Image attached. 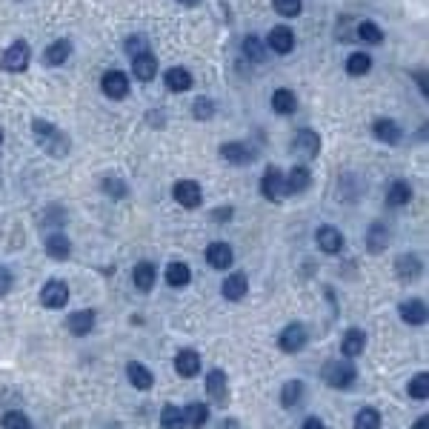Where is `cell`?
<instances>
[{
  "mask_svg": "<svg viewBox=\"0 0 429 429\" xmlns=\"http://www.w3.org/2000/svg\"><path fill=\"white\" fill-rule=\"evenodd\" d=\"M366 350V335L364 329H347V335H343V343H340V352L347 358H358L364 355Z\"/></svg>",
  "mask_w": 429,
  "mask_h": 429,
  "instance_id": "603a6c76",
  "label": "cell"
},
{
  "mask_svg": "<svg viewBox=\"0 0 429 429\" xmlns=\"http://www.w3.org/2000/svg\"><path fill=\"white\" fill-rule=\"evenodd\" d=\"M69 55H72V43L66 37H60V40H55V43H49V46H46L43 60H46L49 66H60V63L69 60Z\"/></svg>",
  "mask_w": 429,
  "mask_h": 429,
  "instance_id": "f546056e",
  "label": "cell"
},
{
  "mask_svg": "<svg viewBox=\"0 0 429 429\" xmlns=\"http://www.w3.org/2000/svg\"><path fill=\"white\" fill-rule=\"evenodd\" d=\"M103 192L109 195V198H115V200H120V198H126L129 195V189H126V184L120 181V178H103Z\"/></svg>",
  "mask_w": 429,
  "mask_h": 429,
  "instance_id": "b9f144b4",
  "label": "cell"
},
{
  "mask_svg": "<svg viewBox=\"0 0 429 429\" xmlns=\"http://www.w3.org/2000/svg\"><path fill=\"white\" fill-rule=\"evenodd\" d=\"M160 429H184V412L175 404H166L160 409Z\"/></svg>",
  "mask_w": 429,
  "mask_h": 429,
  "instance_id": "e575fe53",
  "label": "cell"
},
{
  "mask_svg": "<svg viewBox=\"0 0 429 429\" xmlns=\"http://www.w3.org/2000/svg\"><path fill=\"white\" fill-rule=\"evenodd\" d=\"M386 246H390V226L380 224V221H375L366 229V249L372 255H380V252H386Z\"/></svg>",
  "mask_w": 429,
  "mask_h": 429,
  "instance_id": "2e32d148",
  "label": "cell"
},
{
  "mask_svg": "<svg viewBox=\"0 0 429 429\" xmlns=\"http://www.w3.org/2000/svg\"><path fill=\"white\" fill-rule=\"evenodd\" d=\"M321 378L332 390H350V386L358 380V369L352 364V358H332L324 364Z\"/></svg>",
  "mask_w": 429,
  "mask_h": 429,
  "instance_id": "7a4b0ae2",
  "label": "cell"
},
{
  "mask_svg": "<svg viewBox=\"0 0 429 429\" xmlns=\"http://www.w3.org/2000/svg\"><path fill=\"white\" fill-rule=\"evenodd\" d=\"M369 69H372V58L366 52H352L347 58V75L350 77H364Z\"/></svg>",
  "mask_w": 429,
  "mask_h": 429,
  "instance_id": "836d02e7",
  "label": "cell"
},
{
  "mask_svg": "<svg viewBox=\"0 0 429 429\" xmlns=\"http://www.w3.org/2000/svg\"><path fill=\"white\" fill-rule=\"evenodd\" d=\"M181 4H184V6H198L200 0H181Z\"/></svg>",
  "mask_w": 429,
  "mask_h": 429,
  "instance_id": "816d5d0a",
  "label": "cell"
},
{
  "mask_svg": "<svg viewBox=\"0 0 429 429\" xmlns=\"http://www.w3.org/2000/svg\"><path fill=\"white\" fill-rule=\"evenodd\" d=\"M243 55L249 60H264L267 58V49H264V43L257 40L255 34H249V37H243Z\"/></svg>",
  "mask_w": 429,
  "mask_h": 429,
  "instance_id": "ab89813d",
  "label": "cell"
},
{
  "mask_svg": "<svg viewBox=\"0 0 429 429\" xmlns=\"http://www.w3.org/2000/svg\"><path fill=\"white\" fill-rule=\"evenodd\" d=\"M0 426L4 429H32V421L20 412V409H12L4 415V421H0Z\"/></svg>",
  "mask_w": 429,
  "mask_h": 429,
  "instance_id": "60d3db41",
  "label": "cell"
},
{
  "mask_svg": "<svg viewBox=\"0 0 429 429\" xmlns=\"http://www.w3.org/2000/svg\"><path fill=\"white\" fill-rule=\"evenodd\" d=\"M272 109H275L278 115H292V112L297 109L295 92H289V89H275V92H272Z\"/></svg>",
  "mask_w": 429,
  "mask_h": 429,
  "instance_id": "d6a6232c",
  "label": "cell"
},
{
  "mask_svg": "<svg viewBox=\"0 0 429 429\" xmlns=\"http://www.w3.org/2000/svg\"><path fill=\"white\" fill-rule=\"evenodd\" d=\"M206 395H209L212 404L226 406V401H229V380H226V372L212 369V372L206 375Z\"/></svg>",
  "mask_w": 429,
  "mask_h": 429,
  "instance_id": "5b68a950",
  "label": "cell"
},
{
  "mask_svg": "<svg viewBox=\"0 0 429 429\" xmlns=\"http://www.w3.org/2000/svg\"><path fill=\"white\" fill-rule=\"evenodd\" d=\"M212 218L218 221V224H224V221H229V218H232V209H229V206H221V209H214V214H212Z\"/></svg>",
  "mask_w": 429,
  "mask_h": 429,
  "instance_id": "7dc6e473",
  "label": "cell"
},
{
  "mask_svg": "<svg viewBox=\"0 0 429 429\" xmlns=\"http://www.w3.org/2000/svg\"><path fill=\"white\" fill-rule=\"evenodd\" d=\"M295 152H300L304 158H315L321 152V138L318 132H312V129H300V132L295 135Z\"/></svg>",
  "mask_w": 429,
  "mask_h": 429,
  "instance_id": "7402d4cb",
  "label": "cell"
},
{
  "mask_svg": "<svg viewBox=\"0 0 429 429\" xmlns=\"http://www.w3.org/2000/svg\"><path fill=\"white\" fill-rule=\"evenodd\" d=\"M0 143H4V132H0Z\"/></svg>",
  "mask_w": 429,
  "mask_h": 429,
  "instance_id": "f5cc1de1",
  "label": "cell"
},
{
  "mask_svg": "<svg viewBox=\"0 0 429 429\" xmlns=\"http://www.w3.org/2000/svg\"><path fill=\"white\" fill-rule=\"evenodd\" d=\"M358 37L364 43H372V46H378V43H383V29L375 20H361L358 23Z\"/></svg>",
  "mask_w": 429,
  "mask_h": 429,
  "instance_id": "d590c367",
  "label": "cell"
},
{
  "mask_svg": "<svg viewBox=\"0 0 429 429\" xmlns=\"http://www.w3.org/2000/svg\"><path fill=\"white\" fill-rule=\"evenodd\" d=\"M126 375H129V380H132V386L135 390H152V383H155V375L143 366V364H138V361H129L126 364Z\"/></svg>",
  "mask_w": 429,
  "mask_h": 429,
  "instance_id": "cb8c5ba5",
  "label": "cell"
},
{
  "mask_svg": "<svg viewBox=\"0 0 429 429\" xmlns=\"http://www.w3.org/2000/svg\"><path fill=\"white\" fill-rule=\"evenodd\" d=\"M132 75H135L138 80L149 83V80L158 75V58H155L152 52H141V55H135V58H132Z\"/></svg>",
  "mask_w": 429,
  "mask_h": 429,
  "instance_id": "d6986e66",
  "label": "cell"
},
{
  "mask_svg": "<svg viewBox=\"0 0 429 429\" xmlns=\"http://www.w3.org/2000/svg\"><path fill=\"white\" fill-rule=\"evenodd\" d=\"M172 195H175V200L186 209H198L200 200H203V192L195 181H178L175 186H172Z\"/></svg>",
  "mask_w": 429,
  "mask_h": 429,
  "instance_id": "9c48e42d",
  "label": "cell"
},
{
  "mask_svg": "<svg viewBox=\"0 0 429 429\" xmlns=\"http://www.w3.org/2000/svg\"><path fill=\"white\" fill-rule=\"evenodd\" d=\"M12 283H15L12 272H9L6 267H0V297H4V295H9V292H12Z\"/></svg>",
  "mask_w": 429,
  "mask_h": 429,
  "instance_id": "bcb514c9",
  "label": "cell"
},
{
  "mask_svg": "<svg viewBox=\"0 0 429 429\" xmlns=\"http://www.w3.org/2000/svg\"><path fill=\"white\" fill-rule=\"evenodd\" d=\"M261 195L267 200H283L286 198V184H283V172L278 166H269L261 178Z\"/></svg>",
  "mask_w": 429,
  "mask_h": 429,
  "instance_id": "52a82bcc",
  "label": "cell"
},
{
  "mask_svg": "<svg viewBox=\"0 0 429 429\" xmlns=\"http://www.w3.org/2000/svg\"><path fill=\"white\" fill-rule=\"evenodd\" d=\"M132 281H135V289L149 292V289L155 286V281H158V269H155V264H149V261L135 264V269H132Z\"/></svg>",
  "mask_w": 429,
  "mask_h": 429,
  "instance_id": "484cf974",
  "label": "cell"
},
{
  "mask_svg": "<svg viewBox=\"0 0 429 429\" xmlns=\"http://www.w3.org/2000/svg\"><path fill=\"white\" fill-rule=\"evenodd\" d=\"M412 200V186L406 181H392V186L386 189V203L390 206H406Z\"/></svg>",
  "mask_w": 429,
  "mask_h": 429,
  "instance_id": "1f68e13d",
  "label": "cell"
},
{
  "mask_svg": "<svg viewBox=\"0 0 429 429\" xmlns=\"http://www.w3.org/2000/svg\"><path fill=\"white\" fill-rule=\"evenodd\" d=\"M175 372L181 378H195L200 372V355L195 350H181L175 355Z\"/></svg>",
  "mask_w": 429,
  "mask_h": 429,
  "instance_id": "44dd1931",
  "label": "cell"
},
{
  "mask_svg": "<svg viewBox=\"0 0 429 429\" xmlns=\"http://www.w3.org/2000/svg\"><path fill=\"white\" fill-rule=\"evenodd\" d=\"M189 281H192V269H189L184 261H172V264L166 267V283H169L172 289H184Z\"/></svg>",
  "mask_w": 429,
  "mask_h": 429,
  "instance_id": "4dcf8cb0",
  "label": "cell"
},
{
  "mask_svg": "<svg viewBox=\"0 0 429 429\" xmlns=\"http://www.w3.org/2000/svg\"><path fill=\"white\" fill-rule=\"evenodd\" d=\"M398 312H401V321L409 324V326H423L426 324V304L421 297L404 300V304L398 307Z\"/></svg>",
  "mask_w": 429,
  "mask_h": 429,
  "instance_id": "7c38bea8",
  "label": "cell"
},
{
  "mask_svg": "<svg viewBox=\"0 0 429 429\" xmlns=\"http://www.w3.org/2000/svg\"><path fill=\"white\" fill-rule=\"evenodd\" d=\"M315 241H318V246L326 252V255H338L340 249H343V235H340V229H335V226H318V232H315Z\"/></svg>",
  "mask_w": 429,
  "mask_h": 429,
  "instance_id": "5bb4252c",
  "label": "cell"
},
{
  "mask_svg": "<svg viewBox=\"0 0 429 429\" xmlns=\"http://www.w3.org/2000/svg\"><path fill=\"white\" fill-rule=\"evenodd\" d=\"M246 292H249V281H246L243 272H232V275L224 281V286H221V295H224L226 300H243Z\"/></svg>",
  "mask_w": 429,
  "mask_h": 429,
  "instance_id": "ffe728a7",
  "label": "cell"
},
{
  "mask_svg": "<svg viewBox=\"0 0 429 429\" xmlns=\"http://www.w3.org/2000/svg\"><path fill=\"white\" fill-rule=\"evenodd\" d=\"M192 115H195V120H212L214 117V103L209 98H198L195 106H192Z\"/></svg>",
  "mask_w": 429,
  "mask_h": 429,
  "instance_id": "ee69618b",
  "label": "cell"
},
{
  "mask_svg": "<svg viewBox=\"0 0 429 429\" xmlns=\"http://www.w3.org/2000/svg\"><path fill=\"white\" fill-rule=\"evenodd\" d=\"M29 60H32V49H29L26 40H15V43H9L4 52H0V69L15 72V75L18 72H26Z\"/></svg>",
  "mask_w": 429,
  "mask_h": 429,
  "instance_id": "3957f363",
  "label": "cell"
},
{
  "mask_svg": "<svg viewBox=\"0 0 429 429\" xmlns=\"http://www.w3.org/2000/svg\"><path fill=\"white\" fill-rule=\"evenodd\" d=\"M372 135H375L380 143L395 146V143L401 141V126H398L395 120H390V117H378V120L372 123Z\"/></svg>",
  "mask_w": 429,
  "mask_h": 429,
  "instance_id": "9a60e30c",
  "label": "cell"
},
{
  "mask_svg": "<svg viewBox=\"0 0 429 429\" xmlns=\"http://www.w3.org/2000/svg\"><path fill=\"white\" fill-rule=\"evenodd\" d=\"M32 135L37 138V146L46 149L49 155H55V158L69 155V135L60 132V129H58L52 120L34 117V120H32Z\"/></svg>",
  "mask_w": 429,
  "mask_h": 429,
  "instance_id": "6da1fadb",
  "label": "cell"
},
{
  "mask_svg": "<svg viewBox=\"0 0 429 429\" xmlns=\"http://www.w3.org/2000/svg\"><path fill=\"white\" fill-rule=\"evenodd\" d=\"M221 158L229 160V163H235V166H243V163L255 160V149L246 146V143H241V141H229V143L221 146Z\"/></svg>",
  "mask_w": 429,
  "mask_h": 429,
  "instance_id": "4fadbf2b",
  "label": "cell"
},
{
  "mask_svg": "<svg viewBox=\"0 0 429 429\" xmlns=\"http://www.w3.org/2000/svg\"><path fill=\"white\" fill-rule=\"evenodd\" d=\"M209 421V409L203 404H189L186 412H184V423L192 426V429H200L203 423Z\"/></svg>",
  "mask_w": 429,
  "mask_h": 429,
  "instance_id": "8d00e7d4",
  "label": "cell"
},
{
  "mask_svg": "<svg viewBox=\"0 0 429 429\" xmlns=\"http://www.w3.org/2000/svg\"><path fill=\"white\" fill-rule=\"evenodd\" d=\"M355 429H380V412L372 409V406L358 409V415H355Z\"/></svg>",
  "mask_w": 429,
  "mask_h": 429,
  "instance_id": "74e56055",
  "label": "cell"
},
{
  "mask_svg": "<svg viewBox=\"0 0 429 429\" xmlns=\"http://www.w3.org/2000/svg\"><path fill=\"white\" fill-rule=\"evenodd\" d=\"M126 52H129V58H135V55H141V52H149V40H146L143 34L126 37Z\"/></svg>",
  "mask_w": 429,
  "mask_h": 429,
  "instance_id": "f6af8a7d",
  "label": "cell"
},
{
  "mask_svg": "<svg viewBox=\"0 0 429 429\" xmlns=\"http://www.w3.org/2000/svg\"><path fill=\"white\" fill-rule=\"evenodd\" d=\"M232 261H235V255H232V246L229 243L214 241V243L206 246V264L212 269H226V267H232Z\"/></svg>",
  "mask_w": 429,
  "mask_h": 429,
  "instance_id": "30bf717a",
  "label": "cell"
},
{
  "mask_svg": "<svg viewBox=\"0 0 429 429\" xmlns=\"http://www.w3.org/2000/svg\"><path fill=\"white\" fill-rule=\"evenodd\" d=\"M409 398H415V401H426L429 398V375L426 372H418L409 380Z\"/></svg>",
  "mask_w": 429,
  "mask_h": 429,
  "instance_id": "f35d334b",
  "label": "cell"
},
{
  "mask_svg": "<svg viewBox=\"0 0 429 429\" xmlns=\"http://www.w3.org/2000/svg\"><path fill=\"white\" fill-rule=\"evenodd\" d=\"M267 46H269L275 55H289V52L295 49V32L286 29V26H275V29L269 32Z\"/></svg>",
  "mask_w": 429,
  "mask_h": 429,
  "instance_id": "8fae6325",
  "label": "cell"
},
{
  "mask_svg": "<svg viewBox=\"0 0 429 429\" xmlns=\"http://www.w3.org/2000/svg\"><path fill=\"white\" fill-rule=\"evenodd\" d=\"M415 80L421 83V92H423V95H429V86H426V75H423V72H415Z\"/></svg>",
  "mask_w": 429,
  "mask_h": 429,
  "instance_id": "681fc988",
  "label": "cell"
},
{
  "mask_svg": "<svg viewBox=\"0 0 429 429\" xmlns=\"http://www.w3.org/2000/svg\"><path fill=\"white\" fill-rule=\"evenodd\" d=\"M66 329H69L72 335H77V338L89 335V332L95 329V312H92V309H77V312H72L69 321H66Z\"/></svg>",
  "mask_w": 429,
  "mask_h": 429,
  "instance_id": "e0dca14e",
  "label": "cell"
},
{
  "mask_svg": "<svg viewBox=\"0 0 429 429\" xmlns=\"http://www.w3.org/2000/svg\"><path fill=\"white\" fill-rule=\"evenodd\" d=\"M40 304L46 307V309H63L69 304V286L63 281H49V283H43L40 289Z\"/></svg>",
  "mask_w": 429,
  "mask_h": 429,
  "instance_id": "277c9868",
  "label": "cell"
},
{
  "mask_svg": "<svg viewBox=\"0 0 429 429\" xmlns=\"http://www.w3.org/2000/svg\"><path fill=\"white\" fill-rule=\"evenodd\" d=\"M169 92H189L192 89V75L184 69V66H172L166 75H163Z\"/></svg>",
  "mask_w": 429,
  "mask_h": 429,
  "instance_id": "4316f807",
  "label": "cell"
},
{
  "mask_svg": "<svg viewBox=\"0 0 429 429\" xmlns=\"http://www.w3.org/2000/svg\"><path fill=\"white\" fill-rule=\"evenodd\" d=\"M300 429H326V426H324V421H321V418H307V421H304V426H300Z\"/></svg>",
  "mask_w": 429,
  "mask_h": 429,
  "instance_id": "c3c4849f",
  "label": "cell"
},
{
  "mask_svg": "<svg viewBox=\"0 0 429 429\" xmlns=\"http://www.w3.org/2000/svg\"><path fill=\"white\" fill-rule=\"evenodd\" d=\"M101 89H103V95H106V98H112V101H123V98L129 95V77H126L123 72L112 69V72H106V75H103V80H101Z\"/></svg>",
  "mask_w": 429,
  "mask_h": 429,
  "instance_id": "ba28073f",
  "label": "cell"
},
{
  "mask_svg": "<svg viewBox=\"0 0 429 429\" xmlns=\"http://www.w3.org/2000/svg\"><path fill=\"white\" fill-rule=\"evenodd\" d=\"M412 429H429V418H426V415H421V418L412 423Z\"/></svg>",
  "mask_w": 429,
  "mask_h": 429,
  "instance_id": "f907efd6",
  "label": "cell"
},
{
  "mask_svg": "<svg viewBox=\"0 0 429 429\" xmlns=\"http://www.w3.org/2000/svg\"><path fill=\"white\" fill-rule=\"evenodd\" d=\"M46 255L52 257V261H66V257L72 255V243L63 232H52L46 235Z\"/></svg>",
  "mask_w": 429,
  "mask_h": 429,
  "instance_id": "d4e9b609",
  "label": "cell"
},
{
  "mask_svg": "<svg viewBox=\"0 0 429 429\" xmlns=\"http://www.w3.org/2000/svg\"><path fill=\"white\" fill-rule=\"evenodd\" d=\"M283 184H286V195H297V192H307L309 189L312 175H309L307 166H292L289 175L283 178Z\"/></svg>",
  "mask_w": 429,
  "mask_h": 429,
  "instance_id": "ac0fdd59",
  "label": "cell"
},
{
  "mask_svg": "<svg viewBox=\"0 0 429 429\" xmlns=\"http://www.w3.org/2000/svg\"><path fill=\"white\" fill-rule=\"evenodd\" d=\"M304 395H307L304 380H286V383H283V390H281V404H283L286 409L300 406V404H304Z\"/></svg>",
  "mask_w": 429,
  "mask_h": 429,
  "instance_id": "83f0119b",
  "label": "cell"
},
{
  "mask_svg": "<svg viewBox=\"0 0 429 429\" xmlns=\"http://www.w3.org/2000/svg\"><path fill=\"white\" fill-rule=\"evenodd\" d=\"M272 6L283 18H295V15H300V9H304V4H300V0H272Z\"/></svg>",
  "mask_w": 429,
  "mask_h": 429,
  "instance_id": "7bdbcfd3",
  "label": "cell"
},
{
  "mask_svg": "<svg viewBox=\"0 0 429 429\" xmlns=\"http://www.w3.org/2000/svg\"><path fill=\"white\" fill-rule=\"evenodd\" d=\"M307 326L304 324H289L283 332H281V338H278V347L283 350V352H289V355H295V352H300L307 347Z\"/></svg>",
  "mask_w": 429,
  "mask_h": 429,
  "instance_id": "8992f818",
  "label": "cell"
},
{
  "mask_svg": "<svg viewBox=\"0 0 429 429\" xmlns=\"http://www.w3.org/2000/svg\"><path fill=\"white\" fill-rule=\"evenodd\" d=\"M421 269H423V264H421L418 255H401L395 261V275L401 281H415L421 275Z\"/></svg>",
  "mask_w": 429,
  "mask_h": 429,
  "instance_id": "f1b7e54d",
  "label": "cell"
}]
</instances>
